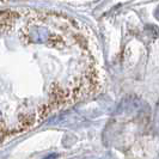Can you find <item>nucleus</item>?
<instances>
[{
	"mask_svg": "<svg viewBox=\"0 0 159 159\" xmlns=\"http://www.w3.org/2000/svg\"><path fill=\"white\" fill-rule=\"evenodd\" d=\"M154 16H156L159 19V6L157 7V10H156V13H154Z\"/></svg>",
	"mask_w": 159,
	"mask_h": 159,
	"instance_id": "f257e3e1",
	"label": "nucleus"
}]
</instances>
